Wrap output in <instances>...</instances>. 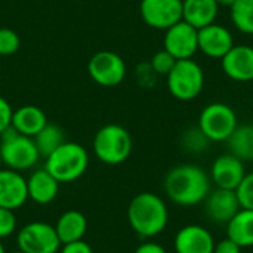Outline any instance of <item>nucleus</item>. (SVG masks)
<instances>
[{
  "instance_id": "f257e3e1",
  "label": "nucleus",
  "mask_w": 253,
  "mask_h": 253,
  "mask_svg": "<svg viewBox=\"0 0 253 253\" xmlns=\"http://www.w3.org/2000/svg\"><path fill=\"white\" fill-rule=\"evenodd\" d=\"M163 188L175 205L190 208L206 200L211 193V176L200 166L179 165L168 172Z\"/></svg>"
},
{
  "instance_id": "f03ea898",
  "label": "nucleus",
  "mask_w": 253,
  "mask_h": 253,
  "mask_svg": "<svg viewBox=\"0 0 253 253\" xmlns=\"http://www.w3.org/2000/svg\"><path fill=\"white\" fill-rule=\"evenodd\" d=\"M127 221L141 239H151L165 231L169 221V211L160 196L145 191L130 200Z\"/></svg>"
},
{
  "instance_id": "7ed1b4c3",
  "label": "nucleus",
  "mask_w": 253,
  "mask_h": 253,
  "mask_svg": "<svg viewBox=\"0 0 253 253\" xmlns=\"http://www.w3.org/2000/svg\"><path fill=\"white\" fill-rule=\"evenodd\" d=\"M89 166V154L77 142H62L52 154L46 157L44 169L59 182L77 181L84 175Z\"/></svg>"
},
{
  "instance_id": "20e7f679",
  "label": "nucleus",
  "mask_w": 253,
  "mask_h": 253,
  "mask_svg": "<svg viewBox=\"0 0 253 253\" xmlns=\"http://www.w3.org/2000/svg\"><path fill=\"white\" fill-rule=\"evenodd\" d=\"M132 136L120 125L102 126L93 136V153L96 159L110 166L125 163L132 153Z\"/></svg>"
},
{
  "instance_id": "39448f33",
  "label": "nucleus",
  "mask_w": 253,
  "mask_h": 253,
  "mask_svg": "<svg viewBox=\"0 0 253 253\" xmlns=\"http://www.w3.org/2000/svg\"><path fill=\"white\" fill-rule=\"evenodd\" d=\"M0 154L3 166L16 172L34 168L40 159L34 139L18 133L12 126L0 135Z\"/></svg>"
},
{
  "instance_id": "423d86ee",
  "label": "nucleus",
  "mask_w": 253,
  "mask_h": 253,
  "mask_svg": "<svg viewBox=\"0 0 253 253\" xmlns=\"http://www.w3.org/2000/svg\"><path fill=\"white\" fill-rule=\"evenodd\" d=\"M166 84L173 98L179 101H193L205 87V71L193 58L179 59L166 76Z\"/></svg>"
},
{
  "instance_id": "0eeeda50",
  "label": "nucleus",
  "mask_w": 253,
  "mask_h": 253,
  "mask_svg": "<svg viewBox=\"0 0 253 253\" xmlns=\"http://www.w3.org/2000/svg\"><path fill=\"white\" fill-rule=\"evenodd\" d=\"M237 126L236 111L224 102L206 105L199 117V127L211 142H225Z\"/></svg>"
},
{
  "instance_id": "6e6552de",
  "label": "nucleus",
  "mask_w": 253,
  "mask_h": 253,
  "mask_svg": "<svg viewBox=\"0 0 253 253\" xmlns=\"http://www.w3.org/2000/svg\"><path fill=\"white\" fill-rule=\"evenodd\" d=\"M18 249L24 253H58L61 242L55 227L46 222H30L16 234Z\"/></svg>"
},
{
  "instance_id": "1a4fd4ad",
  "label": "nucleus",
  "mask_w": 253,
  "mask_h": 253,
  "mask_svg": "<svg viewBox=\"0 0 253 253\" xmlns=\"http://www.w3.org/2000/svg\"><path fill=\"white\" fill-rule=\"evenodd\" d=\"M126 71L125 59L111 50L96 52L87 62V73L90 79L104 87L119 86L125 80Z\"/></svg>"
},
{
  "instance_id": "9d476101",
  "label": "nucleus",
  "mask_w": 253,
  "mask_h": 253,
  "mask_svg": "<svg viewBox=\"0 0 253 253\" xmlns=\"http://www.w3.org/2000/svg\"><path fill=\"white\" fill-rule=\"evenodd\" d=\"M142 21L154 30H168L182 21V0H141Z\"/></svg>"
},
{
  "instance_id": "9b49d317",
  "label": "nucleus",
  "mask_w": 253,
  "mask_h": 253,
  "mask_svg": "<svg viewBox=\"0 0 253 253\" xmlns=\"http://www.w3.org/2000/svg\"><path fill=\"white\" fill-rule=\"evenodd\" d=\"M163 49L168 50L176 61L191 59L199 52V30L179 21L166 30Z\"/></svg>"
},
{
  "instance_id": "f8f14e48",
  "label": "nucleus",
  "mask_w": 253,
  "mask_h": 253,
  "mask_svg": "<svg viewBox=\"0 0 253 253\" xmlns=\"http://www.w3.org/2000/svg\"><path fill=\"white\" fill-rule=\"evenodd\" d=\"M205 203V213L213 224L227 225L242 209L236 190H211Z\"/></svg>"
},
{
  "instance_id": "ddd939ff",
  "label": "nucleus",
  "mask_w": 253,
  "mask_h": 253,
  "mask_svg": "<svg viewBox=\"0 0 253 253\" xmlns=\"http://www.w3.org/2000/svg\"><path fill=\"white\" fill-rule=\"evenodd\" d=\"M234 46L231 31L221 24H211L199 30V50L212 59H222Z\"/></svg>"
},
{
  "instance_id": "4468645a",
  "label": "nucleus",
  "mask_w": 253,
  "mask_h": 253,
  "mask_svg": "<svg viewBox=\"0 0 253 253\" xmlns=\"http://www.w3.org/2000/svg\"><path fill=\"white\" fill-rule=\"evenodd\" d=\"M245 175V162H242L231 153L216 157L211 168V179L216 185V188L237 190Z\"/></svg>"
},
{
  "instance_id": "2eb2a0df",
  "label": "nucleus",
  "mask_w": 253,
  "mask_h": 253,
  "mask_svg": "<svg viewBox=\"0 0 253 253\" xmlns=\"http://www.w3.org/2000/svg\"><path fill=\"white\" fill-rule=\"evenodd\" d=\"M222 71L234 82L253 80V46L234 44L231 50L221 59Z\"/></svg>"
},
{
  "instance_id": "dca6fc26",
  "label": "nucleus",
  "mask_w": 253,
  "mask_h": 253,
  "mask_svg": "<svg viewBox=\"0 0 253 253\" xmlns=\"http://www.w3.org/2000/svg\"><path fill=\"white\" fill-rule=\"evenodd\" d=\"M28 200L27 179L21 172L0 169V208L16 211Z\"/></svg>"
},
{
  "instance_id": "f3484780",
  "label": "nucleus",
  "mask_w": 253,
  "mask_h": 253,
  "mask_svg": "<svg viewBox=\"0 0 253 253\" xmlns=\"http://www.w3.org/2000/svg\"><path fill=\"white\" fill-rule=\"evenodd\" d=\"M176 253H213L215 240L212 234L202 225H185L175 236Z\"/></svg>"
},
{
  "instance_id": "a211bd4d",
  "label": "nucleus",
  "mask_w": 253,
  "mask_h": 253,
  "mask_svg": "<svg viewBox=\"0 0 253 253\" xmlns=\"http://www.w3.org/2000/svg\"><path fill=\"white\" fill-rule=\"evenodd\" d=\"M59 185L61 184L44 168L37 169L27 178L28 199L37 205H49L56 199Z\"/></svg>"
},
{
  "instance_id": "6ab92c4d",
  "label": "nucleus",
  "mask_w": 253,
  "mask_h": 253,
  "mask_svg": "<svg viewBox=\"0 0 253 253\" xmlns=\"http://www.w3.org/2000/svg\"><path fill=\"white\" fill-rule=\"evenodd\" d=\"M218 12L215 0H182V21L197 30L216 22Z\"/></svg>"
},
{
  "instance_id": "aec40b11",
  "label": "nucleus",
  "mask_w": 253,
  "mask_h": 253,
  "mask_svg": "<svg viewBox=\"0 0 253 253\" xmlns=\"http://www.w3.org/2000/svg\"><path fill=\"white\" fill-rule=\"evenodd\" d=\"M47 117L40 107L36 105H22L12 113L10 126L21 135L34 138L46 125Z\"/></svg>"
},
{
  "instance_id": "412c9836",
  "label": "nucleus",
  "mask_w": 253,
  "mask_h": 253,
  "mask_svg": "<svg viewBox=\"0 0 253 253\" xmlns=\"http://www.w3.org/2000/svg\"><path fill=\"white\" fill-rule=\"evenodd\" d=\"M53 227L61 245H65V243L83 240L87 231V219L79 211H67L58 218Z\"/></svg>"
},
{
  "instance_id": "4be33fe9",
  "label": "nucleus",
  "mask_w": 253,
  "mask_h": 253,
  "mask_svg": "<svg viewBox=\"0 0 253 253\" xmlns=\"http://www.w3.org/2000/svg\"><path fill=\"white\" fill-rule=\"evenodd\" d=\"M227 237L236 242L242 249L253 246V211L240 209L227 224Z\"/></svg>"
},
{
  "instance_id": "5701e85b",
  "label": "nucleus",
  "mask_w": 253,
  "mask_h": 253,
  "mask_svg": "<svg viewBox=\"0 0 253 253\" xmlns=\"http://www.w3.org/2000/svg\"><path fill=\"white\" fill-rule=\"evenodd\" d=\"M225 142L233 156L242 162H253V125L237 126Z\"/></svg>"
},
{
  "instance_id": "b1692460",
  "label": "nucleus",
  "mask_w": 253,
  "mask_h": 253,
  "mask_svg": "<svg viewBox=\"0 0 253 253\" xmlns=\"http://www.w3.org/2000/svg\"><path fill=\"white\" fill-rule=\"evenodd\" d=\"M33 139L36 142L40 157H44V159L49 154H52L62 142H65L62 129L52 123H47Z\"/></svg>"
},
{
  "instance_id": "393cba45",
  "label": "nucleus",
  "mask_w": 253,
  "mask_h": 253,
  "mask_svg": "<svg viewBox=\"0 0 253 253\" xmlns=\"http://www.w3.org/2000/svg\"><path fill=\"white\" fill-rule=\"evenodd\" d=\"M230 9L234 27L243 34L253 36V0H237Z\"/></svg>"
},
{
  "instance_id": "a878e982",
  "label": "nucleus",
  "mask_w": 253,
  "mask_h": 253,
  "mask_svg": "<svg viewBox=\"0 0 253 253\" xmlns=\"http://www.w3.org/2000/svg\"><path fill=\"white\" fill-rule=\"evenodd\" d=\"M211 141L208 139V136L200 130V127H190L188 130L184 132L182 135V145L187 151L199 154L203 153L208 147H209Z\"/></svg>"
},
{
  "instance_id": "bb28decb",
  "label": "nucleus",
  "mask_w": 253,
  "mask_h": 253,
  "mask_svg": "<svg viewBox=\"0 0 253 253\" xmlns=\"http://www.w3.org/2000/svg\"><path fill=\"white\" fill-rule=\"evenodd\" d=\"M176 64V59L168 52V50H159L153 55L151 61H150V65L153 68V71L157 74V76H168L172 68L175 67Z\"/></svg>"
},
{
  "instance_id": "cd10ccee",
  "label": "nucleus",
  "mask_w": 253,
  "mask_h": 253,
  "mask_svg": "<svg viewBox=\"0 0 253 253\" xmlns=\"http://www.w3.org/2000/svg\"><path fill=\"white\" fill-rule=\"evenodd\" d=\"M21 39L12 28H0V56H10L18 52Z\"/></svg>"
},
{
  "instance_id": "c85d7f7f",
  "label": "nucleus",
  "mask_w": 253,
  "mask_h": 253,
  "mask_svg": "<svg viewBox=\"0 0 253 253\" xmlns=\"http://www.w3.org/2000/svg\"><path fill=\"white\" fill-rule=\"evenodd\" d=\"M240 206L243 209H251L253 211V172L246 173L243 181L236 190Z\"/></svg>"
},
{
  "instance_id": "c756f323",
  "label": "nucleus",
  "mask_w": 253,
  "mask_h": 253,
  "mask_svg": "<svg viewBox=\"0 0 253 253\" xmlns=\"http://www.w3.org/2000/svg\"><path fill=\"white\" fill-rule=\"evenodd\" d=\"M16 230V216L13 211L0 208V240L12 236Z\"/></svg>"
},
{
  "instance_id": "7c9ffc66",
  "label": "nucleus",
  "mask_w": 253,
  "mask_h": 253,
  "mask_svg": "<svg viewBox=\"0 0 253 253\" xmlns=\"http://www.w3.org/2000/svg\"><path fill=\"white\" fill-rule=\"evenodd\" d=\"M12 107L7 102V99H4L3 96H0V135L10 126L12 122Z\"/></svg>"
},
{
  "instance_id": "2f4dec72",
  "label": "nucleus",
  "mask_w": 253,
  "mask_h": 253,
  "mask_svg": "<svg viewBox=\"0 0 253 253\" xmlns=\"http://www.w3.org/2000/svg\"><path fill=\"white\" fill-rule=\"evenodd\" d=\"M59 253H93V251L90 245L86 243L84 240H77V242L61 245Z\"/></svg>"
},
{
  "instance_id": "473e14b6",
  "label": "nucleus",
  "mask_w": 253,
  "mask_h": 253,
  "mask_svg": "<svg viewBox=\"0 0 253 253\" xmlns=\"http://www.w3.org/2000/svg\"><path fill=\"white\" fill-rule=\"evenodd\" d=\"M213 253H242V248L236 242L227 237L221 240L219 243H215Z\"/></svg>"
},
{
  "instance_id": "72a5a7b5",
  "label": "nucleus",
  "mask_w": 253,
  "mask_h": 253,
  "mask_svg": "<svg viewBox=\"0 0 253 253\" xmlns=\"http://www.w3.org/2000/svg\"><path fill=\"white\" fill-rule=\"evenodd\" d=\"M133 253H168V252H166V249H165L162 245H159V243L145 242V243L139 245V246L135 249V252Z\"/></svg>"
},
{
  "instance_id": "f704fd0d",
  "label": "nucleus",
  "mask_w": 253,
  "mask_h": 253,
  "mask_svg": "<svg viewBox=\"0 0 253 253\" xmlns=\"http://www.w3.org/2000/svg\"><path fill=\"white\" fill-rule=\"evenodd\" d=\"M219 6H225V7H231L237 0H215Z\"/></svg>"
},
{
  "instance_id": "c9c22d12",
  "label": "nucleus",
  "mask_w": 253,
  "mask_h": 253,
  "mask_svg": "<svg viewBox=\"0 0 253 253\" xmlns=\"http://www.w3.org/2000/svg\"><path fill=\"white\" fill-rule=\"evenodd\" d=\"M0 253H6V251H4V246H3V243H1V240H0Z\"/></svg>"
},
{
  "instance_id": "e433bc0d",
  "label": "nucleus",
  "mask_w": 253,
  "mask_h": 253,
  "mask_svg": "<svg viewBox=\"0 0 253 253\" xmlns=\"http://www.w3.org/2000/svg\"><path fill=\"white\" fill-rule=\"evenodd\" d=\"M3 168V160H1V154H0V169Z\"/></svg>"
},
{
  "instance_id": "4c0bfd02",
  "label": "nucleus",
  "mask_w": 253,
  "mask_h": 253,
  "mask_svg": "<svg viewBox=\"0 0 253 253\" xmlns=\"http://www.w3.org/2000/svg\"><path fill=\"white\" fill-rule=\"evenodd\" d=\"M7 253V252H6ZM9 253H24L22 252V251H19V249H18V251H13V252H9Z\"/></svg>"
},
{
  "instance_id": "58836bf2",
  "label": "nucleus",
  "mask_w": 253,
  "mask_h": 253,
  "mask_svg": "<svg viewBox=\"0 0 253 253\" xmlns=\"http://www.w3.org/2000/svg\"><path fill=\"white\" fill-rule=\"evenodd\" d=\"M104 253H110V252H104Z\"/></svg>"
}]
</instances>
